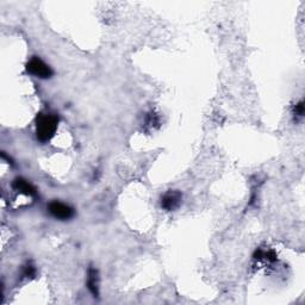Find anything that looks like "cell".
Masks as SVG:
<instances>
[{"label": "cell", "mask_w": 305, "mask_h": 305, "mask_svg": "<svg viewBox=\"0 0 305 305\" xmlns=\"http://www.w3.org/2000/svg\"><path fill=\"white\" fill-rule=\"evenodd\" d=\"M27 72L40 79H49L53 77V69L39 58H32L27 63Z\"/></svg>", "instance_id": "2"}, {"label": "cell", "mask_w": 305, "mask_h": 305, "mask_svg": "<svg viewBox=\"0 0 305 305\" xmlns=\"http://www.w3.org/2000/svg\"><path fill=\"white\" fill-rule=\"evenodd\" d=\"M59 117L53 113H41L36 120V136L41 142H48L58 130Z\"/></svg>", "instance_id": "1"}, {"label": "cell", "mask_w": 305, "mask_h": 305, "mask_svg": "<svg viewBox=\"0 0 305 305\" xmlns=\"http://www.w3.org/2000/svg\"><path fill=\"white\" fill-rule=\"evenodd\" d=\"M35 275V267L31 266V265H28L27 267L24 269V277H33Z\"/></svg>", "instance_id": "8"}, {"label": "cell", "mask_w": 305, "mask_h": 305, "mask_svg": "<svg viewBox=\"0 0 305 305\" xmlns=\"http://www.w3.org/2000/svg\"><path fill=\"white\" fill-rule=\"evenodd\" d=\"M181 199H183V195L179 191H170L166 192L165 195L161 197V207L167 211H173L178 209L181 204Z\"/></svg>", "instance_id": "4"}, {"label": "cell", "mask_w": 305, "mask_h": 305, "mask_svg": "<svg viewBox=\"0 0 305 305\" xmlns=\"http://www.w3.org/2000/svg\"><path fill=\"white\" fill-rule=\"evenodd\" d=\"M48 211H49V214L53 216L54 218L61 219V221H67V219L74 217L73 207H70L65 203L58 202V200H54V202L49 203Z\"/></svg>", "instance_id": "3"}, {"label": "cell", "mask_w": 305, "mask_h": 305, "mask_svg": "<svg viewBox=\"0 0 305 305\" xmlns=\"http://www.w3.org/2000/svg\"><path fill=\"white\" fill-rule=\"evenodd\" d=\"M12 187L20 193H23L25 196L33 197L37 195L36 188L33 187V185L29 183L28 180H25L24 178H16L12 183Z\"/></svg>", "instance_id": "5"}, {"label": "cell", "mask_w": 305, "mask_h": 305, "mask_svg": "<svg viewBox=\"0 0 305 305\" xmlns=\"http://www.w3.org/2000/svg\"><path fill=\"white\" fill-rule=\"evenodd\" d=\"M293 115H295V117L297 118H302L304 116V102H299L297 105L295 106V109H293Z\"/></svg>", "instance_id": "7"}, {"label": "cell", "mask_w": 305, "mask_h": 305, "mask_svg": "<svg viewBox=\"0 0 305 305\" xmlns=\"http://www.w3.org/2000/svg\"><path fill=\"white\" fill-rule=\"evenodd\" d=\"M87 288L94 298L99 297V277L94 269H90L87 273Z\"/></svg>", "instance_id": "6"}]
</instances>
